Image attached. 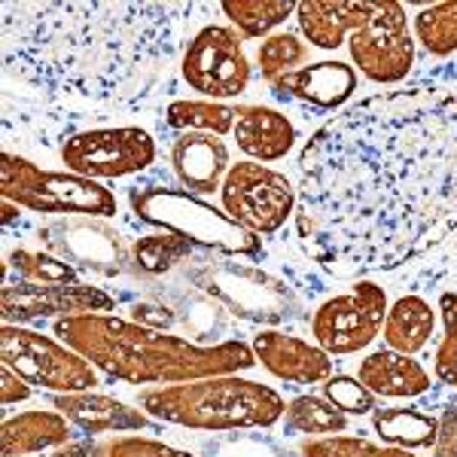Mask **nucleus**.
Instances as JSON below:
<instances>
[{
	"label": "nucleus",
	"instance_id": "obj_37",
	"mask_svg": "<svg viewBox=\"0 0 457 457\" xmlns=\"http://www.w3.org/2000/svg\"><path fill=\"white\" fill-rule=\"evenodd\" d=\"M107 457H195L183 448L165 445L159 439H146V436H125L107 445Z\"/></svg>",
	"mask_w": 457,
	"mask_h": 457
},
{
	"label": "nucleus",
	"instance_id": "obj_32",
	"mask_svg": "<svg viewBox=\"0 0 457 457\" xmlns=\"http://www.w3.org/2000/svg\"><path fill=\"white\" fill-rule=\"evenodd\" d=\"M302 457H418V454L396 445H375V442L357 436H327V439L305 442L302 445Z\"/></svg>",
	"mask_w": 457,
	"mask_h": 457
},
{
	"label": "nucleus",
	"instance_id": "obj_29",
	"mask_svg": "<svg viewBox=\"0 0 457 457\" xmlns=\"http://www.w3.org/2000/svg\"><path fill=\"white\" fill-rule=\"evenodd\" d=\"M415 34L430 55H452L457 53V0L454 4L427 6L415 16Z\"/></svg>",
	"mask_w": 457,
	"mask_h": 457
},
{
	"label": "nucleus",
	"instance_id": "obj_10",
	"mask_svg": "<svg viewBox=\"0 0 457 457\" xmlns=\"http://www.w3.org/2000/svg\"><path fill=\"white\" fill-rule=\"evenodd\" d=\"M220 195L228 217L253 235H275L296 211V189L290 177L260 162H238L228 168Z\"/></svg>",
	"mask_w": 457,
	"mask_h": 457
},
{
	"label": "nucleus",
	"instance_id": "obj_9",
	"mask_svg": "<svg viewBox=\"0 0 457 457\" xmlns=\"http://www.w3.org/2000/svg\"><path fill=\"white\" fill-rule=\"evenodd\" d=\"M0 360L12 372L21 375L31 387L53 390V394H86L98 387L95 366L83 353L55 342L53 336L4 323L0 329Z\"/></svg>",
	"mask_w": 457,
	"mask_h": 457
},
{
	"label": "nucleus",
	"instance_id": "obj_27",
	"mask_svg": "<svg viewBox=\"0 0 457 457\" xmlns=\"http://www.w3.org/2000/svg\"><path fill=\"white\" fill-rule=\"evenodd\" d=\"M284 430L308 433V436L345 433L348 430V415H342L333 403L320 400V396H296L284 411Z\"/></svg>",
	"mask_w": 457,
	"mask_h": 457
},
{
	"label": "nucleus",
	"instance_id": "obj_8",
	"mask_svg": "<svg viewBox=\"0 0 457 457\" xmlns=\"http://www.w3.org/2000/svg\"><path fill=\"white\" fill-rule=\"evenodd\" d=\"M0 193L16 208L68 217H113L116 195L98 180L71 171H43L34 162L4 153L0 156Z\"/></svg>",
	"mask_w": 457,
	"mask_h": 457
},
{
	"label": "nucleus",
	"instance_id": "obj_1",
	"mask_svg": "<svg viewBox=\"0 0 457 457\" xmlns=\"http://www.w3.org/2000/svg\"><path fill=\"white\" fill-rule=\"evenodd\" d=\"M296 232L312 262L366 278L457 232V95L396 88L338 110L299 153Z\"/></svg>",
	"mask_w": 457,
	"mask_h": 457
},
{
	"label": "nucleus",
	"instance_id": "obj_6",
	"mask_svg": "<svg viewBox=\"0 0 457 457\" xmlns=\"http://www.w3.org/2000/svg\"><path fill=\"white\" fill-rule=\"evenodd\" d=\"M129 202L144 223L159 226L162 232L183 235L193 247L217 250L223 256H247V260H256L262 253L260 235L247 232L226 211H217L193 193L168 187H137L129 193Z\"/></svg>",
	"mask_w": 457,
	"mask_h": 457
},
{
	"label": "nucleus",
	"instance_id": "obj_4",
	"mask_svg": "<svg viewBox=\"0 0 457 457\" xmlns=\"http://www.w3.org/2000/svg\"><path fill=\"white\" fill-rule=\"evenodd\" d=\"M296 19L317 49L348 43L353 64L372 83H400L415 64L409 16L396 0H302Z\"/></svg>",
	"mask_w": 457,
	"mask_h": 457
},
{
	"label": "nucleus",
	"instance_id": "obj_28",
	"mask_svg": "<svg viewBox=\"0 0 457 457\" xmlns=\"http://www.w3.org/2000/svg\"><path fill=\"white\" fill-rule=\"evenodd\" d=\"M223 12L245 37H265L271 28H278L287 21V16L296 12V4L290 0H226Z\"/></svg>",
	"mask_w": 457,
	"mask_h": 457
},
{
	"label": "nucleus",
	"instance_id": "obj_12",
	"mask_svg": "<svg viewBox=\"0 0 457 457\" xmlns=\"http://www.w3.org/2000/svg\"><path fill=\"white\" fill-rule=\"evenodd\" d=\"M156 159V144L144 129H95L79 131L64 141L62 162L71 174L88 180H116V177L141 174Z\"/></svg>",
	"mask_w": 457,
	"mask_h": 457
},
{
	"label": "nucleus",
	"instance_id": "obj_5",
	"mask_svg": "<svg viewBox=\"0 0 457 457\" xmlns=\"http://www.w3.org/2000/svg\"><path fill=\"white\" fill-rule=\"evenodd\" d=\"M141 409L162 424L204 433H235L275 427L287 405L281 394L238 375H213L189 385L156 387L137 396Z\"/></svg>",
	"mask_w": 457,
	"mask_h": 457
},
{
	"label": "nucleus",
	"instance_id": "obj_17",
	"mask_svg": "<svg viewBox=\"0 0 457 457\" xmlns=\"http://www.w3.org/2000/svg\"><path fill=\"white\" fill-rule=\"evenodd\" d=\"M357 88V71L345 62H317L271 83L278 98H296L317 110H336Z\"/></svg>",
	"mask_w": 457,
	"mask_h": 457
},
{
	"label": "nucleus",
	"instance_id": "obj_26",
	"mask_svg": "<svg viewBox=\"0 0 457 457\" xmlns=\"http://www.w3.org/2000/svg\"><path fill=\"white\" fill-rule=\"evenodd\" d=\"M187 260H193V245L177 232L146 235V238H137L135 247H131V265L150 278L165 275V271H171L174 265Z\"/></svg>",
	"mask_w": 457,
	"mask_h": 457
},
{
	"label": "nucleus",
	"instance_id": "obj_18",
	"mask_svg": "<svg viewBox=\"0 0 457 457\" xmlns=\"http://www.w3.org/2000/svg\"><path fill=\"white\" fill-rule=\"evenodd\" d=\"M53 409L62 411L71 424H77L83 433H131V430H146L153 427L150 415L141 409H131L113 396L95 394H55Z\"/></svg>",
	"mask_w": 457,
	"mask_h": 457
},
{
	"label": "nucleus",
	"instance_id": "obj_36",
	"mask_svg": "<svg viewBox=\"0 0 457 457\" xmlns=\"http://www.w3.org/2000/svg\"><path fill=\"white\" fill-rule=\"evenodd\" d=\"M323 396L342 415H372L375 411V394L351 375H333L329 381H323Z\"/></svg>",
	"mask_w": 457,
	"mask_h": 457
},
{
	"label": "nucleus",
	"instance_id": "obj_23",
	"mask_svg": "<svg viewBox=\"0 0 457 457\" xmlns=\"http://www.w3.org/2000/svg\"><path fill=\"white\" fill-rule=\"evenodd\" d=\"M436 314L421 296H403L396 305H390L385 320V345L390 351L415 357L430 342Z\"/></svg>",
	"mask_w": 457,
	"mask_h": 457
},
{
	"label": "nucleus",
	"instance_id": "obj_38",
	"mask_svg": "<svg viewBox=\"0 0 457 457\" xmlns=\"http://www.w3.org/2000/svg\"><path fill=\"white\" fill-rule=\"evenodd\" d=\"M129 314L135 323H141L146 329H159V333H165L168 327L177 323L174 312L165 305V302H137V305H131Z\"/></svg>",
	"mask_w": 457,
	"mask_h": 457
},
{
	"label": "nucleus",
	"instance_id": "obj_33",
	"mask_svg": "<svg viewBox=\"0 0 457 457\" xmlns=\"http://www.w3.org/2000/svg\"><path fill=\"white\" fill-rule=\"evenodd\" d=\"M168 308H171L177 320H180L187 329H193L198 338L211 336L213 329L223 327V312H220V302L204 296L202 290H198V293H180V299L171 302Z\"/></svg>",
	"mask_w": 457,
	"mask_h": 457
},
{
	"label": "nucleus",
	"instance_id": "obj_31",
	"mask_svg": "<svg viewBox=\"0 0 457 457\" xmlns=\"http://www.w3.org/2000/svg\"><path fill=\"white\" fill-rule=\"evenodd\" d=\"M6 269L16 271L19 281H28V284H79L77 269L53 253L16 250V253H10V260H6Z\"/></svg>",
	"mask_w": 457,
	"mask_h": 457
},
{
	"label": "nucleus",
	"instance_id": "obj_24",
	"mask_svg": "<svg viewBox=\"0 0 457 457\" xmlns=\"http://www.w3.org/2000/svg\"><path fill=\"white\" fill-rule=\"evenodd\" d=\"M372 427L387 445L396 448H433L439 439V418L418 409H375Z\"/></svg>",
	"mask_w": 457,
	"mask_h": 457
},
{
	"label": "nucleus",
	"instance_id": "obj_40",
	"mask_svg": "<svg viewBox=\"0 0 457 457\" xmlns=\"http://www.w3.org/2000/svg\"><path fill=\"white\" fill-rule=\"evenodd\" d=\"M53 457H107V445H98L92 439H79V442H64L58 445Z\"/></svg>",
	"mask_w": 457,
	"mask_h": 457
},
{
	"label": "nucleus",
	"instance_id": "obj_35",
	"mask_svg": "<svg viewBox=\"0 0 457 457\" xmlns=\"http://www.w3.org/2000/svg\"><path fill=\"white\" fill-rule=\"evenodd\" d=\"M208 457H293L290 448L269 436H250V433H228L204 445Z\"/></svg>",
	"mask_w": 457,
	"mask_h": 457
},
{
	"label": "nucleus",
	"instance_id": "obj_25",
	"mask_svg": "<svg viewBox=\"0 0 457 457\" xmlns=\"http://www.w3.org/2000/svg\"><path fill=\"white\" fill-rule=\"evenodd\" d=\"M165 125L174 131H204L223 137L235 129V107L220 101H174L165 110Z\"/></svg>",
	"mask_w": 457,
	"mask_h": 457
},
{
	"label": "nucleus",
	"instance_id": "obj_21",
	"mask_svg": "<svg viewBox=\"0 0 457 457\" xmlns=\"http://www.w3.org/2000/svg\"><path fill=\"white\" fill-rule=\"evenodd\" d=\"M360 381L372 390L375 396H387V400H411L430 390V375L418 360L405 357L396 351H375L360 363Z\"/></svg>",
	"mask_w": 457,
	"mask_h": 457
},
{
	"label": "nucleus",
	"instance_id": "obj_14",
	"mask_svg": "<svg viewBox=\"0 0 457 457\" xmlns=\"http://www.w3.org/2000/svg\"><path fill=\"white\" fill-rule=\"evenodd\" d=\"M183 79L211 101L238 98L250 86V62L232 28L208 25L183 53Z\"/></svg>",
	"mask_w": 457,
	"mask_h": 457
},
{
	"label": "nucleus",
	"instance_id": "obj_42",
	"mask_svg": "<svg viewBox=\"0 0 457 457\" xmlns=\"http://www.w3.org/2000/svg\"><path fill=\"white\" fill-rule=\"evenodd\" d=\"M439 427H442L445 433H452V436H457V405H448V409L442 411Z\"/></svg>",
	"mask_w": 457,
	"mask_h": 457
},
{
	"label": "nucleus",
	"instance_id": "obj_2",
	"mask_svg": "<svg viewBox=\"0 0 457 457\" xmlns=\"http://www.w3.org/2000/svg\"><path fill=\"white\" fill-rule=\"evenodd\" d=\"M193 10L171 0H6V73L49 98L141 104L168 77Z\"/></svg>",
	"mask_w": 457,
	"mask_h": 457
},
{
	"label": "nucleus",
	"instance_id": "obj_19",
	"mask_svg": "<svg viewBox=\"0 0 457 457\" xmlns=\"http://www.w3.org/2000/svg\"><path fill=\"white\" fill-rule=\"evenodd\" d=\"M171 165L189 193H213L228 174V150L217 135L183 131L171 144Z\"/></svg>",
	"mask_w": 457,
	"mask_h": 457
},
{
	"label": "nucleus",
	"instance_id": "obj_30",
	"mask_svg": "<svg viewBox=\"0 0 457 457\" xmlns=\"http://www.w3.org/2000/svg\"><path fill=\"white\" fill-rule=\"evenodd\" d=\"M305 58H308V46L302 43V37L293 31L265 37L260 43V53H256L260 71L269 83H275V79L287 77V73L299 71V64H305Z\"/></svg>",
	"mask_w": 457,
	"mask_h": 457
},
{
	"label": "nucleus",
	"instance_id": "obj_41",
	"mask_svg": "<svg viewBox=\"0 0 457 457\" xmlns=\"http://www.w3.org/2000/svg\"><path fill=\"white\" fill-rule=\"evenodd\" d=\"M433 454L436 457H457V436H452V433H445L439 427V439H436V445H433Z\"/></svg>",
	"mask_w": 457,
	"mask_h": 457
},
{
	"label": "nucleus",
	"instance_id": "obj_15",
	"mask_svg": "<svg viewBox=\"0 0 457 457\" xmlns=\"http://www.w3.org/2000/svg\"><path fill=\"white\" fill-rule=\"evenodd\" d=\"M6 323H31L46 317H79V314H104L116 308V296L92 284H28L16 281L4 284L0 293Z\"/></svg>",
	"mask_w": 457,
	"mask_h": 457
},
{
	"label": "nucleus",
	"instance_id": "obj_3",
	"mask_svg": "<svg viewBox=\"0 0 457 457\" xmlns=\"http://www.w3.org/2000/svg\"><path fill=\"white\" fill-rule=\"evenodd\" d=\"M55 336L83 353L95 370L125 385H189L213 375H238L256 366L245 342L195 345L189 338L146 329L113 314H79L55 320Z\"/></svg>",
	"mask_w": 457,
	"mask_h": 457
},
{
	"label": "nucleus",
	"instance_id": "obj_20",
	"mask_svg": "<svg viewBox=\"0 0 457 457\" xmlns=\"http://www.w3.org/2000/svg\"><path fill=\"white\" fill-rule=\"evenodd\" d=\"M235 141L250 159L256 162H278L296 144V129L284 113L271 107H235Z\"/></svg>",
	"mask_w": 457,
	"mask_h": 457
},
{
	"label": "nucleus",
	"instance_id": "obj_13",
	"mask_svg": "<svg viewBox=\"0 0 457 457\" xmlns=\"http://www.w3.org/2000/svg\"><path fill=\"white\" fill-rule=\"evenodd\" d=\"M40 241L58 260L77 271L116 278L131 269V247L107 220L101 217H62L40 228Z\"/></svg>",
	"mask_w": 457,
	"mask_h": 457
},
{
	"label": "nucleus",
	"instance_id": "obj_34",
	"mask_svg": "<svg viewBox=\"0 0 457 457\" xmlns=\"http://www.w3.org/2000/svg\"><path fill=\"white\" fill-rule=\"evenodd\" d=\"M439 312H442L445 336H442L436 348V366H433V372H436L442 385L457 387V293H442Z\"/></svg>",
	"mask_w": 457,
	"mask_h": 457
},
{
	"label": "nucleus",
	"instance_id": "obj_16",
	"mask_svg": "<svg viewBox=\"0 0 457 457\" xmlns=\"http://www.w3.org/2000/svg\"><path fill=\"white\" fill-rule=\"evenodd\" d=\"M253 353L256 363L290 385H320L333 378V360L320 345L287 336L281 329H260L253 336Z\"/></svg>",
	"mask_w": 457,
	"mask_h": 457
},
{
	"label": "nucleus",
	"instance_id": "obj_39",
	"mask_svg": "<svg viewBox=\"0 0 457 457\" xmlns=\"http://www.w3.org/2000/svg\"><path fill=\"white\" fill-rule=\"evenodd\" d=\"M28 396H31V385L21 375L12 372L10 366H4V372H0V403L4 405L25 403Z\"/></svg>",
	"mask_w": 457,
	"mask_h": 457
},
{
	"label": "nucleus",
	"instance_id": "obj_11",
	"mask_svg": "<svg viewBox=\"0 0 457 457\" xmlns=\"http://www.w3.org/2000/svg\"><path fill=\"white\" fill-rule=\"evenodd\" d=\"M387 293L372 281H357L351 293L327 299L312 317V333L327 353H357L378 338L387 320Z\"/></svg>",
	"mask_w": 457,
	"mask_h": 457
},
{
	"label": "nucleus",
	"instance_id": "obj_7",
	"mask_svg": "<svg viewBox=\"0 0 457 457\" xmlns=\"http://www.w3.org/2000/svg\"><path fill=\"white\" fill-rule=\"evenodd\" d=\"M187 278L204 296L220 302L226 312H232L241 320L278 327V323H287L299 314L296 293L281 278L253 269V265L202 256V260H193Z\"/></svg>",
	"mask_w": 457,
	"mask_h": 457
},
{
	"label": "nucleus",
	"instance_id": "obj_22",
	"mask_svg": "<svg viewBox=\"0 0 457 457\" xmlns=\"http://www.w3.org/2000/svg\"><path fill=\"white\" fill-rule=\"evenodd\" d=\"M71 442V421L62 411H21L6 418L0 427V454L4 457H28L46 448H58Z\"/></svg>",
	"mask_w": 457,
	"mask_h": 457
}]
</instances>
